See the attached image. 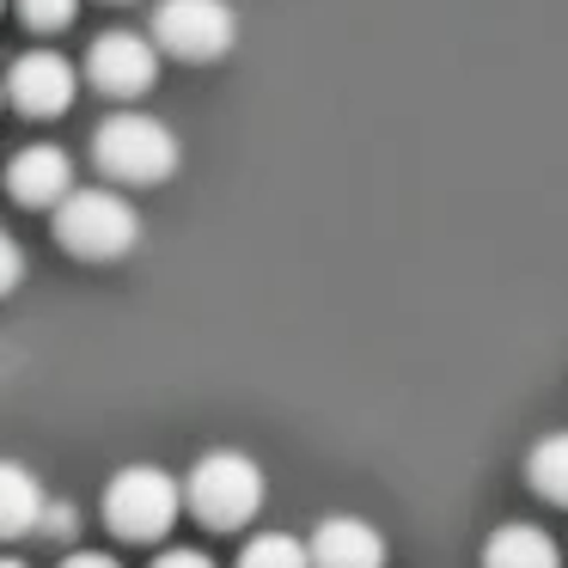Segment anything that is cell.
<instances>
[{
	"instance_id": "ac0fdd59",
	"label": "cell",
	"mask_w": 568,
	"mask_h": 568,
	"mask_svg": "<svg viewBox=\"0 0 568 568\" xmlns=\"http://www.w3.org/2000/svg\"><path fill=\"white\" fill-rule=\"evenodd\" d=\"M62 568H123V562L104 550H74V556H62Z\"/></svg>"
},
{
	"instance_id": "44dd1931",
	"label": "cell",
	"mask_w": 568,
	"mask_h": 568,
	"mask_svg": "<svg viewBox=\"0 0 568 568\" xmlns=\"http://www.w3.org/2000/svg\"><path fill=\"white\" fill-rule=\"evenodd\" d=\"M0 13H7V0H0Z\"/></svg>"
},
{
	"instance_id": "277c9868",
	"label": "cell",
	"mask_w": 568,
	"mask_h": 568,
	"mask_svg": "<svg viewBox=\"0 0 568 568\" xmlns=\"http://www.w3.org/2000/svg\"><path fill=\"white\" fill-rule=\"evenodd\" d=\"M178 519V477H165L160 465H123L104 489V526L129 544L165 538Z\"/></svg>"
},
{
	"instance_id": "8fae6325",
	"label": "cell",
	"mask_w": 568,
	"mask_h": 568,
	"mask_svg": "<svg viewBox=\"0 0 568 568\" xmlns=\"http://www.w3.org/2000/svg\"><path fill=\"white\" fill-rule=\"evenodd\" d=\"M43 483L38 470H26L19 458H0V538H26V531H38L43 519Z\"/></svg>"
},
{
	"instance_id": "ffe728a7",
	"label": "cell",
	"mask_w": 568,
	"mask_h": 568,
	"mask_svg": "<svg viewBox=\"0 0 568 568\" xmlns=\"http://www.w3.org/2000/svg\"><path fill=\"white\" fill-rule=\"evenodd\" d=\"M0 104H7V74H0Z\"/></svg>"
},
{
	"instance_id": "4fadbf2b",
	"label": "cell",
	"mask_w": 568,
	"mask_h": 568,
	"mask_svg": "<svg viewBox=\"0 0 568 568\" xmlns=\"http://www.w3.org/2000/svg\"><path fill=\"white\" fill-rule=\"evenodd\" d=\"M239 568H312V544L287 538V531H263L239 550Z\"/></svg>"
},
{
	"instance_id": "52a82bcc",
	"label": "cell",
	"mask_w": 568,
	"mask_h": 568,
	"mask_svg": "<svg viewBox=\"0 0 568 568\" xmlns=\"http://www.w3.org/2000/svg\"><path fill=\"white\" fill-rule=\"evenodd\" d=\"M74 92H80V74L62 50H26L7 68V104L26 116H43V123L62 116L74 104Z\"/></svg>"
},
{
	"instance_id": "5bb4252c",
	"label": "cell",
	"mask_w": 568,
	"mask_h": 568,
	"mask_svg": "<svg viewBox=\"0 0 568 568\" xmlns=\"http://www.w3.org/2000/svg\"><path fill=\"white\" fill-rule=\"evenodd\" d=\"M13 13L26 19V31H43V38H55V31L74 26L80 0H13Z\"/></svg>"
},
{
	"instance_id": "30bf717a",
	"label": "cell",
	"mask_w": 568,
	"mask_h": 568,
	"mask_svg": "<svg viewBox=\"0 0 568 568\" xmlns=\"http://www.w3.org/2000/svg\"><path fill=\"white\" fill-rule=\"evenodd\" d=\"M483 568H562V550L544 526L514 519V526H495L483 544Z\"/></svg>"
},
{
	"instance_id": "e0dca14e",
	"label": "cell",
	"mask_w": 568,
	"mask_h": 568,
	"mask_svg": "<svg viewBox=\"0 0 568 568\" xmlns=\"http://www.w3.org/2000/svg\"><path fill=\"white\" fill-rule=\"evenodd\" d=\"M153 568H214V556L190 550V544H178V550H160L153 556Z\"/></svg>"
},
{
	"instance_id": "7c38bea8",
	"label": "cell",
	"mask_w": 568,
	"mask_h": 568,
	"mask_svg": "<svg viewBox=\"0 0 568 568\" xmlns=\"http://www.w3.org/2000/svg\"><path fill=\"white\" fill-rule=\"evenodd\" d=\"M526 483L544 495V501L568 507V428L544 434V440L531 446V458H526Z\"/></svg>"
},
{
	"instance_id": "2e32d148",
	"label": "cell",
	"mask_w": 568,
	"mask_h": 568,
	"mask_svg": "<svg viewBox=\"0 0 568 568\" xmlns=\"http://www.w3.org/2000/svg\"><path fill=\"white\" fill-rule=\"evenodd\" d=\"M38 531H43V538H55V544H68V538L80 531V514H74L68 501H43V519H38Z\"/></svg>"
},
{
	"instance_id": "ba28073f",
	"label": "cell",
	"mask_w": 568,
	"mask_h": 568,
	"mask_svg": "<svg viewBox=\"0 0 568 568\" xmlns=\"http://www.w3.org/2000/svg\"><path fill=\"white\" fill-rule=\"evenodd\" d=\"M68 190H74V160L55 141H31L7 160V196L26 202V209H55Z\"/></svg>"
},
{
	"instance_id": "9c48e42d",
	"label": "cell",
	"mask_w": 568,
	"mask_h": 568,
	"mask_svg": "<svg viewBox=\"0 0 568 568\" xmlns=\"http://www.w3.org/2000/svg\"><path fill=\"white\" fill-rule=\"evenodd\" d=\"M312 568H385V538L373 519L331 514L312 526Z\"/></svg>"
},
{
	"instance_id": "7a4b0ae2",
	"label": "cell",
	"mask_w": 568,
	"mask_h": 568,
	"mask_svg": "<svg viewBox=\"0 0 568 568\" xmlns=\"http://www.w3.org/2000/svg\"><path fill=\"white\" fill-rule=\"evenodd\" d=\"M92 165H99L111 184L153 190L184 165V141H178L160 116L123 111V116H104L99 123V135H92Z\"/></svg>"
},
{
	"instance_id": "d6986e66",
	"label": "cell",
	"mask_w": 568,
	"mask_h": 568,
	"mask_svg": "<svg viewBox=\"0 0 568 568\" xmlns=\"http://www.w3.org/2000/svg\"><path fill=\"white\" fill-rule=\"evenodd\" d=\"M0 568H26V562H19V556H0Z\"/></svg>"
},
{
	"instance_id": "6da1fadb",
	"label": "cell",
	"mask_w": 568,
	"mask_h": 568,
	"mask_svg": "<svg viewBox=\"0 0 568 568\" xmlns=\"http://www.w3.org/2000/svg\"><path fill=\"white\" fill-rule=\"evenodd\" d=\"M55 245L80 263H116L141 245V214L123 190L92 184V190H68L55 202Z\"/></svg>"
},
{
	"instance_id": "9a60e30c",
	"label": "cell",
	"mask_w": 568,
	"mask_h": 568,
	"mask_svg": "<svg viewBox=\"0 0 568 568\" xmlns=\"http://www.w3.org/2000/svg\"><path fill=\"white\" fill-rule=\"evenodd\" d=\"M19 282H26V251H19V239L0 226V300L13 294Z\"/></svg>"
},
{
	"instance_id": "5b68a950",
	"label": "cell",
	"mask_w": 568,
	"mask_h": 568,
	"mask_svg": "<svg viewBox=\"0 0 568 568\" xmlns=\"http://www.w3.org/2000/svg\"><path fill=\"white\" fill-rule=\"evenodd\" d=\"M153 43L178 62H221L239 43V13L226 0H160L153 7Z\"/></svg>"
},
{
	"instance_id": "8992f818",
	"label": "cell",
	"mask_w": 568,
	"mask_h": 568,
	"mask_svg": "<svg viewBox=\"0 0 568 568\" xmlns=\"http://www.w3.org/2000/svg\"><path fill=\"white\" fill-rule=\"evenodd\" d=\"M160 43L141 38V31H104V38H92L87 50V80L99 92H111V99H141V92L160 87Z\"/></svg>"
},
{
	"instance_id": "3957f363",
	"label": "cell",
	"mask_w": 568,
	"mask_h": 568,
	"mask_svg": "<svg viewBox=\"0 0 568 568\" xmlns=\"http://www.w3.org/2000/svg\"><path fill=\"white\" fill-rule=\"evenodd\" d=\"M184 501L209 531H239L263 507V465L251 453H202L196 470L184 477Z\"/></svg>"
}]
</instances>
